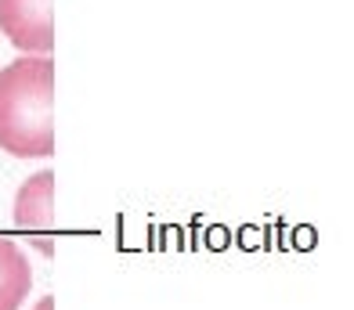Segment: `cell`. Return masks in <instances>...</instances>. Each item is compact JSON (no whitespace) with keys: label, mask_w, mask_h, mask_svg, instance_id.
I'll return each instance as SVG.
<instances>
[{"label":"cell","mask_w":354,"mask_h":310,"mask_svg":"<svg viewBox=\"0 0 354 310\" xmlns=\"http://www.w3.org/2000/svg\"><path fill=\"white\" fill-rule=\"evenodd\" d=\"M0 32L19 51H55V0H0Z\"/></svg>","instance_id":"2"},{"label":"cell","mask_w":354,"mask_h":310,"mask_svg":"<svg viewBox=\"0 0 354 310\" xmlns=\"http://www.w3.org/2000/svg\"><path fill=\"white\" fill-rule=\"evenodd\" d=\"M33 310H55V300H51V296H44V300H40Z\"/></svg>","instance_id":"5"},{"label":"cell","mask_w":354,"mask_h":310,"mask_svg":"<svg viewBox=\"0 0 354 310\" xmlns=\"http://www.w3.org/2000/svg\"><path fill=\"white\" fill-rule=\"evenodd\" d=\"M55 173L51 170H40L26 181V188L19 191V199H15V224H19V231H26L33 238V246L40 253L51 256L55 246H51V235H55Z\"/></svg>","instance_id":"3"},{"label":"cell","mask_w":354,"mask_h":310,"mask_svg":"<svg viewBox=\"0 0 354 310\" xmlns=\"http://www.w3.org/2000/svg\"><path fill=\"white\" fill-rule=\"evenodd\" d=\"M0 148L19 159L55 155L51 55H29L0 69Z\"/></svg>","instance_id":"1"},{"label":"cell","mask_w":354,"mask_h":310,"mask_svg":"<svg viewBox=\"0 0 354 310\" xmlns=\"http://www.w3.org/2000/svg\"><path fill=\"white\" fill-rule=\"evenodd\" d=\"M29 285H33V271L26 253L0 235V310H19L29 296Z\"/></svg>","instance_id":"4"}]
</instances>
